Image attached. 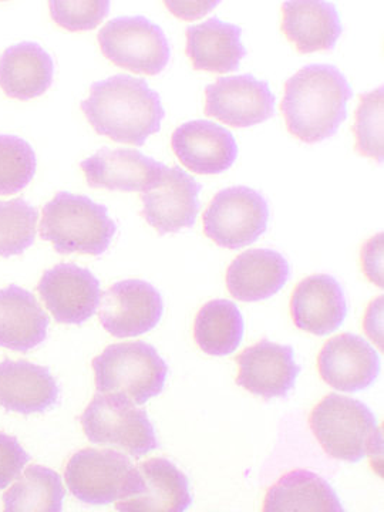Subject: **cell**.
<instances>
[{
    "mask_svg": "<svg viewBox=\"0 0 384 512\" xmlns=\"http://www.w3.org/2000/svg\"><path fill=\"white\" fill-rule=\"evenodd\" d=\"M353 97L345 74L332 64H308L285 84L281 110L286 127L302 143L316 144L338 133Z\"/></svg>",
    "mask_w": 384,
    "mask_h": 512,
    "instance_id": "6da1fadb",
    "label": "cell"
},
{
    "mask_svg": "<svg viewBox=\"0 0 384 512\" xmlns=\"http://www.w3.org/2000/svg\"><path fill=\"white\" fill-rule=\"evenodd\" d=\"M82 110L97 134L137 147L161 130L165 117L160 94L146 80L128 74L93 83Z\"/></svg>",
    "mask_w": 384,
    "mask_h": 512,
    "instance_id": "7a4b0ae2",
    "label": "cell"
},
{
    "mask_svg": "<svg viewBox=\"0 0 384 512\" xmlns=\"http://www.w3.org/2000/svg\"><path fill=\"white\" fill-rule=\"evenodd\" d=\"M116 232L107 208L87 195L62 191L43 208L40 237L52 242L60 255H103Z\"/></svg>",
    "mask_w": 384,
    "mask_h": 512,
    "instance_id": "3957f363",
    "label": "cell"
},
{
    "mask_svg": "<svg viewBox=\"0 0 384 512\" xmlns=\"http://www.w3.org/2000/svg\"><path fill=\"white\" fill-rule=\"evenodd\" d=\"M96 389L143 406L163 393L168 366L146 342L117 343L93 360Z\"/></svg>",
    "mask_w": 384,
    "mask_h": 512,
    "instance_id": "277c9868",
    "label": "cell"
},
{
    "mask_svg": "<svg viewBox=\"0 0 384 512\" xmlns=\"http://www.w3.org/2000/svg\"><path fill=\"white\" fill-rule=\"evenodd\" d=\"M311 429L328 456L346 463H359L380 441L372 410L359 400L335 393L313 409Z\"/></svg>",
    "mask_w": 384,
    "mask_h": 512,
    "instance_id": "5b68a950",
    "label": "cell"
},
{
    "mask_svg": "<svg viewBox=\"0 0 384 512\" xmlns=\"http://www.w3.org/2000/svg\"><path fill=\"white\" fill-rule=\"evenodd\" d=\"M70 493L89 505H109L141 491V476L130 458L114 450L86 448L67 463Z\"/></svg>",
    "mask_w": 384,
    "mask_h": 512,
    "instance_id": "8992f818",
    "label": "cell"
},
{
    "mask_svg": "<svg viewBox=\"0 0 384 512\" xmlns=\"http://www.w3.org/2000/svg\"><path fill=\"white\" fill-rule=\"evenodd\" d=\"M82 424L90 443L117 448L133 458L160 446L146 410L113 394H97L83 413Z\"/></svg>",
    "mask_w": 384,
    "mask_h": 512,
    "instance_id": "52a82bcc",
    "label": "cell"
},
{
    "mask_svg": "<svg viewBox=\"0 0 384 512\" xmlns=\"http://www.w3.org/2000/svg\"><path fill=\"white\" fill-rule=\"evenodd\" d=\"M103 55L123 69L156 76L171 59L164 30L143 16H121L110 20L99 32Z\"/></svg>",
    "mask_w": 384,
    "mask_h": 512,
    "instance_id": "ba28073f",
    "label": "cell"
},
{
    "mask_svg": "<svg viewBox=\"0 0 384 512\" xmlns=\"http://www.w3.org/2000/svg\"><path fill=\"white\" fill-rule=\"evenodd\" d=\"M269 205L249 187L225 188L204 214L207 237L222 248L239 249L258 241L268 229Z\"/></svg>",
    "mask_w": 384,
    "mask_h": 512,
    "instance_id": "9c48e42d",
    "label": "cell"
},
{
    "mask_svg": "<svg viewBox=\"0 0 384 512\" xmlns=\"http://www.w3.org/2000/svg\"><path fill=\"white\" fill-rule=\"evenodd\" d=\"M201 188L183 168L163 165L157 183L141 194V214L160 235L192 228L201 208Z\"/></svg>",
    "mask_w": 384,
    "mask_h": 512,
    "instance_id": "30bf717a",
    "label": "cell"
},
{
    "mask_svg": "<svg viewBox=\"0 0 384 512\" xmlns=\"http://www.w3.org/2000/svg\"><path fill=\"white\" fill-rule=\"evenodd\" d=\"M205 114L231 127L265 123L275 114V96L268 82L254 74L220 77L205 89Z\"/></svg>",
    "mask_w": 384,
    "mask_h": 512,
    "instance_id": "8fae6325",
    "label": "cell"
},
{
    "mask_svg": "<svg viewBox=\"0 0 384 512\" xmlns=\"http://www.w3.org/2000/svg\"><path fill=\"white\" fill-rule=\"evenodd\" d=\"M103 328L116 338H137L156 328L164 302L153 285L140 279L117 282L100 299Z\"/></svg>",
    "mask_w": 384,
    "mask_h": 512,
    "instance_id": "7c38bea8",
    "label": "cell"
},
{
    "mask_svg": "<svg viewBox=\"0 0 384 512\" xmlns=\"http://www.w3.org/2000/svg\"><path fill=\"white\" fill-rule=\"evenodd\" d=\"M43 302L63 325H83L96 315L100 305V282L74 264H60L43 274L37 286Z\"/></svg>",
    "mask_w": 384,
    "mask_h": 512,
    "instance_id": "4fadbf2b",
    "label": "cell"
},
{
    "mask_svg": "<svg viewBox=\"0 0 384 512\" xmlns=\"http://www.w3.org/2000/svg\"><path fill=\"white\" fill-rule=\"evenodd\" d=\"M237 383L255 396L265 400L284 399L295 387L301 373L296 365L292 346L262 340L245 349L237 359Z\"/></svg>",
    "mask_w": 384,
    "mask_h": 512,
    "instance_id": "5bb4252c",
    "label": "cell"
},
{
    "mask_svg": "<svg viewBox=\"0 0 384 512\" xmlns=\"http://www.w3.org/2000/svg\"><path fill=\"white\" fill-rule=\"evenodd\" d=\"M171 147L178 160L195 174L224 173L238 157L237 140L231 131L208 120L187 121L178 127Z\"/></svg>",
    "mask_w": 384,
    "mask_h": 512,
    "instance_id": "9a60e30c",
    "label": "cell"
},
{
    "mask_svg": "<svg viewBox=\"0 0 384 512\" xmlns=\"http://www.w3.org/2000/svg\"><path fill=\"white\" fill-rule=\"evenodd\" d=\"M318 366L330 387L342 393H357L376 382L380 357L365 339L345 333L323 346Z\"/></svg>",
    "mask_w": 384,
    "mask_h": 512,
    "instance_id": "2e32d148",
    "label": "cell"
},
{
    "mask_svg": "<svg viewBox=\"0 0 384 512\" xmlns=\"http://www.w3.org/2000/svg\"><path fill=\"white\" fill-rule=\"evenodd\" d=\"M291 313L299 329L315 336L330 335L348 316L342 285L326 274L303 279L292 293Z\"/></svg>",
    "mask_w": 384,
    "mask_h": 512,
    "instance_id": "e0dca14e",
    "label": "cell"
},
{
    "mask_svg": "<svg viewBox=\"0 0 384 512\" xmlns=\"http://www.w3.org/2000/svg\"><path fill=\"white\" fill-rule=\"evenodd\" d=\"M87 184L109 191L144 192L157 183L163 165L154 158L128 148H101L82 161Z\"/></svg>",
    "mask_w": 384,
    "mask_h": 512,
    "instance_id": "ac0fdd59",
    "label": "cell"
},
{
    "mask_svg": "<svg viewBox=\"0 0 384 512\" xmlns=\"http://www.w3.org/2000/svg\"><path fill=\"white\" fill-rule=\"evenodd\" d=\"M141 491L117 503L123 512H184L191 507L190 481L167 458H151L137 467Z\"/></svg>",
    "mask_w": 384,
    "mask_h": 512,
    "instance_id": "d6986e66",
    "label": "cell"
},
{
    "mask_svg": "<svg viewBox=\"0 0 384 512\" xmlns=\"http://www.w3.org/2000/svg\"><path fill=\"white\" fill-rule=\"evenodd\" d=\"M60 389L47 367L19 360L0 363V406L30 416L46 413L59 402Z\"/></svg>",
    "mask_w": 384,
    "mask_h": 512,
    "instance_id": "ffe728a7",
    "label": "cell"
},
{
    "mask_svg": "<svg viewBox=\"0 0 384 512\" xmlns=\"http://www.w3.org/2000/svg\"><path fill=\"white\" fill-rule=\"evenodd\" d=\"M291 278V266L274 249H249L227 271L228 291L241 302L272 298Z\"/></svg>",
    "mask_w": 384,
    "mask_h": 512,
    "instance_id": "44dd1931",
    "label": "cell"
},
{
    "mask_svg": "<svg viewBox=\"0 0 384 512\" xmlns=\"http://www.w3.org/2000/svg\"><path fill=\"white\" fill-rule=\"evenodd\" d=\"M282 30L301 53L332 52L342 36L338 9L323 0H291L282 5Z\"/></svg>",
    "mask_w": 384,
    "mask_h": 512,
    "instance_id": "7402d4cb",
    "label": "cell"
},
{
    "mask_svg": "<svg viewBox=\"0 0 384 512\" xmlns=\"http://www.w3.org/2000/svg\"><path fill=\"white\" fill-rule=\"evenodd\" d=\"M49 325L32 292L16 285L0 289V348L29 352L45 342Z\"/></svg>",
    "mask_w": 384,
    "mask_h": 512,
    "instance_id": "603a6c76",
    "label": "cell"
},
{
    "mask_svg": "<svg viewBox=\"0 0 384 512\" xmlns=\"http://www.w3.org/2000/svg\"><path fill=\"white\" fill-rule=\"evenodd\" d=\"M242 29L217 18L187 29V56L195 70L224 74L237 72L247 49Z\"/></svg>",
    "mask_w": 384,
    "mask_h": 512,
    "instance_id": "cb8c5ba5",
    "label": "cell"
},
{
    "mask_svg": "<svg viewBox=\"0 0 384 512\" xmlns=\"http://www.w3.org/2000/svg\"><path fill=\"white\" fill-rule=\"evenodd\" d=\"M55 63L42 46L22 42L10 46L0 57V87L6 96L32 100L52 86Z\"/></svg>",
    "mask_w": 384,
    "mask_h": 512,
    "instance_id": "d4e9b609",
    "label": "cell"
},
{
    "mask_svg": "<svg viewBox=\"0 0 384 512\" xmlns=\"http://www.w3.org/2000/svg\"><path fill=\"white\" fill-rule=\"evenodd\" d=\"M266 512H343L345 508L325 478L312 471L295 470L268 491Z\"/></svg>",
    "mask_w": 384,
    "mask_h": 512,
    "instance_id": "484cf974",
    "label": "cell"
},
{
    "mask_svg": "<svg viewBox=\"0 0 384 512\" xmlns=\"http://www.w3.org/2000/svg\"><path fill=\"white\" fill-rule=\"evenodd\" d=\"M244 332L241 311L234 302L225 299L208 302L195 319V342L207 355H231L241 345Z\"/></svg>",
    "mask_w": 384,
    "mask_h": 512,
    "instance_id": "4316f807",
    "label": "cell"
},
{
    "mask_svg": "<svg viewBox=\"0 0 384 512\" xmlns=\"http://www.w3.org/2000/svg\"><path fill=\"white\" fill-rule=\"evenodd\" d=\"M64 495L66 490L56 471L30 466L18 483L3 495V504L8 512H60Z\"/></svg>",
    "mask_w": 384,
    "mask_h": 512,
    "instance_id": "83f0119b",
    "label": "cell"
},
{
    "mask_svg": "<svg viewBox=\"0 0 384 512\" xmlns=\"http://www.w3.org/2000/svg\"><path fill=\"white\" fill-rule=\"evenodd\" d=\"M39 211L18 198L0 201V256L22 255L35 244Z\"/></svg>",
    "mask_w": 384,
    "mask_h": 512,
    "instance_id": "f1b7e54d",
    "label": "cell"
},
{
    "mask_svg": "<svg viewBox=\"0 0 384 512\" xmlns=\"http://www.w3.org/2000/svg\"><path fill=\"white\" fill-rule=\"evenodd\" d=\"M36 154L28 141L0 134V195L18 194L36 173Z\"/></svg>",
    "mask_w": 384,
    "mask_h": 512,
    "instance_id": "f546056e",
    "label": "cell"
},
{
    "mask_svg": "<svg viewBox=\"0 0 384 512\" xmlns=\"http://www.w3.org/2000/svg\"><path fill=\"white\" fill-rule=\"evenodd\" d=\"M383 86L360 96L353 127L356 150L362 156L383 163Z\"/></svg>",
    "mask_w": 384,
    "mask_h": 512,
    "instance_id": "4dcf8cb0",
    "label": "cell"
},
{
    "mask_svg": "<svg viewBox=\"0 0 384 512\" xmlns=\"http://www.w3.org/2000/svg\"><path fill=\"white\" fill-rule=\"evenodd\" d=\"M110 2L107 0H89V2H74V0H52L50 15L57 25L70 32L93 30L109 16Z\"/></svg>",
    "mask_w": 384,
    "mask_h": 512,
    "instance_id": "1f68e13d",
    "label": "cell"
},
{
    "mask_svg": "<svg viewBox=\"0 0 384 512\" xmlns=\"http://www.w3.org/2000/svg\"><path fill=\"white\" fill-rule=\"evenodd\" d=\"M29 461V454L15 437L0 433V490L9 487Z\"/></svg>",
    "mask_w": 384,
    "mask_h": 512,
    "instance_id": "d6a6232c",
    "label": "cell"
},
{
    "mask_svg": "<svg viewBox=\"0 0 384 512\" xmlns=\"http://www.w3.org/2000/svg\"><path fill=\"white\" fill-rule=\"evenodd\" d=\"M363 269L373 284L383 288V234L370 239L362 252Z\"/></svg>",
    "mask_w": 384,
    "mask_h": 512,
    "instance_id": "836d02e7",
    "label": "cell"
},
{
    "mask_svg": "<svg viewBox=\"0 0 384 512\" xmlns=\"http://www.w3.org/2000/svg\"><path fill=\"white\" fill-rule=\"evenodd\" d=\"M171 13L184 20L201 19L217 8L220 2H165Z\"/></svg>",
    "mask_w": 384,
    "mask_h": 512,
    "instance_id": "e575fe53",
    "label": "cell"
}]
</instances>
